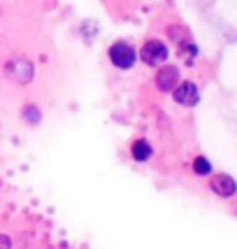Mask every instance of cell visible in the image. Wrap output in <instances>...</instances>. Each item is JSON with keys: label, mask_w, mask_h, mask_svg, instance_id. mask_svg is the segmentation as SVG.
Listing matches in <instances>:
<instances>
[{"label": "cell", "mask_w": 237, "mask_h": 249, "mask_svg": "<svg viewBox=\"0 0 237 249\" xmlns=\"http://www.w3.org/2000/svg\"><path fill=\"white\" fill-rule=\"evenodd\" d=\"M109 58H112V63L117 65V68L128 70L135 63V49L128 42H117V44H112V49H109Z\"/></svg>", "instance_id": "1"}, {"label": "cell", "mask_w": 237, "mask_h": 249, "mask_svg": "<svg viewBox=\"0 0 237 249\" xmlns=\"http://www.w3.org/2000/svg\"><path fill=\"white\" fill-rule=\"evenodd\" d=\"M168 58V47L158 40H149L142 47V61L147 65H161Z\"/></svg>", "instance_id": "2"}, {"label": "cell", "mask_w": 237, "mask_h": 249, "mask_svg": "<svg viewBox=\"0 0 237 249\" xmlns=\"http://www.w3.org/2000/svg\"><path fill=\"white\" fill-rule=\"evenodd\" d=\"M7 75L12 79H17L19 84H28L33 79V63L26 58H14L7 63Z\"/></svg>", "instance_id": "3"}, {"label": "cell", "mask_w": 237, "mask_h": 249, "mask_svg": "<svg viewBox=\"0 0 237 249\" xmlns=\"http://www.w3.org/2000/svg\"><path fill=\"white\" fill-rule=\"evenodd\" d=\"M174 100H177L179 105H186V107H193V105H198V100H200L198 87H195L193 82L177 84V89H174Z\"/></svg>", "instance_id": "4"}, {"label": "cell", "mask_w": 237, "mask_h": 249, "mask_svg": "<svg viewBox=\"0 0 237 249\" xmlns=\"http://www.w3.org/2000/svg\"><path fill=\"white\" fill-rule=\"evenodd\" d=\"M209 186H212V191H214L216 196H221V198H230V196H235V191H237L235 179H233L230 175H214Z\"/></svg>", "instance_id": "5"}, {"label": "cell", "mask_w": 237, "mask_h": 249, "mask_svg": "<svg viewBox=\"0 0 237 249\" xmlns=\"http://www.w3.org/2000/svg\"><path fill=\"white\" fill-rule=\"evenodd\" d=\"M156 84L161 91H174L177 84H179V70L174 68V65H165L158 70V75H156Z\"/></svg>", "instance_id": "6"}, {"label": "cell", "mask_w": 237, "mask_h": 249, "mask_svg": "<svg viewBox=\"0 0 237 249\" xmlns=\"http://www.w3.org/2000/svg\"><path fill=\"white\" fill-rule=\"evenodd\" d=\"M133 156L137 159V161H147L151 156V147L147 140H137L135 144H133Z\"/></svg>", "instance_id": "7"}, {"label": "cell", "mask_w": 237, "mask_h": 249, "mask_svg": "<svg viewBox=\"0 0 237 249\" xmlns=\"http://www.w3.org/2000/svg\"><path fill=\"white\" fill-rule=\"evenodd\" d=\"M193 170L198 175H209L212 173V163L207 161L205 156H198V159L193 161Z\"/></svg>", "instance_id": "8"}, {"label": "cell", "mask_w": 237, "mask_h": 249, "mask_svg": "<svg viewBox=\"0 0 237 249\" xmlns=\"http://www.w3.org/2000/svg\"><path fill=\"white\" fill-rule=\"evenodd\" d=\"M26 121L28 124H40V109H35V107H26Z\"/></svg>", "instance_id": "9"}, {"label": "cell", "mask_w": 237, "mask_h": 249, "mask_svg": "<svg viewBox=\"0 0 237 249\" xmlns=\"http://www.w3.org/2000/svg\"><path fill=\"white\" fill-rule=\"evenodd\" d=\"M0 249H10V238L0 235Z\"/></svg>", "instance_id": "10"}]
</instances>
